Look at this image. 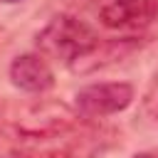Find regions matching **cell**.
Returning <instances> with one entry per match:
<instances>
[{
    "label": "cell",
    "mask_w": 158,
    "mask_h": 158,
    "mask_svg": "<svg viewBox=\"0 0 158 158\" xmlns=\"http://www.w3.org/2000/svg\"><path fill=\"white\" fill-rule=\"evenodd\" d=\"M133 158H158V148H153V151H141V153H136Z\"/></svg>",
    "instance_id": "cell-6"
},
{
    "label": "cell",
    "mask_w": 158,
    "mask_h": 158,
    "mask_svg": "<svg viewBox=\"0 0 158 158\" xmlns=\"http://www.w3.org/2000/svg\"><path fill=\"white\" fill-rule=\"evenodd\" d=\"M158 17V0H109L99 20L109 30H143Z\"/></svg>",
    "instance_id": "cell-4"
},
{
    "label": "cell",
    "mask_w": 158,
    "mask_h": 158,
    "mask_svg": "<svg viewBox=\"0 0 158 158\" xmlns=\"http://www.w3.org/2000/svg\"><path fill=\"white\" fill-rule=\"evenodd\" d=\"M10 81L27 94H44L54 86V72L44 54L25 52L17 54L10 64Z\"/></svg>",
    "instance_id": "cell-5"
},
{
    "label": "cell",
    "mask_w": 158,
    "mask_h": 158,
    "mask_svg": "<svg viewBox=\"0 0 158 158\" xmlns=\"http://www.w3.org/2000/svg\"><path fill=\"white\" fill-rule=\"evenodd\" d=\"M101 47V37L74 15H54L37 35L40 54L77 67Z\"/></svg>",
    "instance_id": "cell-1"
},
{
    "label": "cell",
    "mask_w": 158,
    "mask_h": 158,
    "mask_svg": "<svg viewBox=\"0 0 158 158\" xmlns=\"http://www.w3.org/2000/svg\"><path fill=\"white\" fill-rule=\"evenodd\" d=\"M2 2H17V0H2Z\"/></svg>",
    "instance_id": "cell-7"
},
{
    "label": "cell",
    "mask_w": 158,
    "mask_h": 158,
    "mask_svg": "<svg viewBox=\"0 0 158 158\" xmlns=\"http://www.w3.org/2000/svg\"><path fill=\"white\" fill-rule=\"evenodd\" d=\"M131 101H133V86L128 81H104L79 89L74 96V109L84 118H104L123 111Z\"/></svg>",
    "instance_id": "cell-3"
},
{
    "label": "cell",
    "mask_w": 158,
    "mask_h": 158,
    "mask_svg": "<svg viewBox=\"0 0 158 158\" xmlns=\"http://www.w3.org/2000/svg\"><path fill=\"white\" fill-rule=\"evenodd\" d=\"M0 2H2V0H0Z\"/></svg>",
    "instance_id": "cell-8"
},
{
    "label": "cell",
    "mask_w": 158,
    "mask_h": 158,
    "mask_svg": "<svg viewBox=\"0 0 158 158\" xmlns=\"http://www.w3.org/2000/svg\"><path fill=\"white\" fill-rule=\"evenodd\" d=\"M79 116L81 114L77 109L72 111L67 104L42 101V104L27 106L15 118L12 131H15L17 143H35V141H44V138H52L57 133H64V131L74 128L77 123H81Z\"/></svg>",
    "instance_id": "cell-2"
}]
</instances>
